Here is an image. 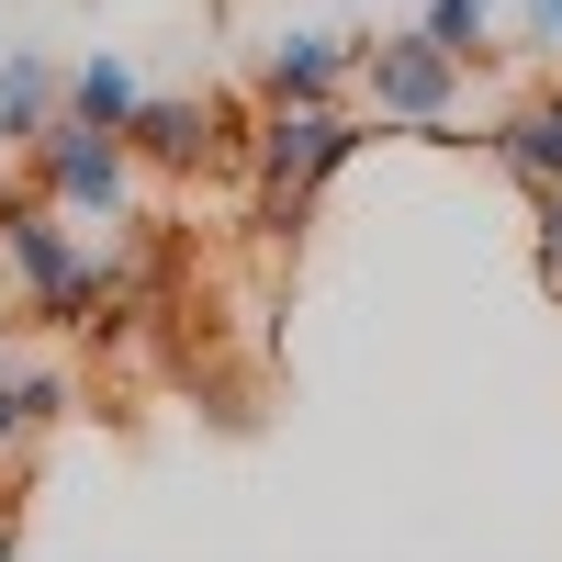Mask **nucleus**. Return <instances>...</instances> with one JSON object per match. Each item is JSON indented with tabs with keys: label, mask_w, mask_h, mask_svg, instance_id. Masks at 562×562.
Listing matches in <instances>:
<instances>
[{
	"label": "nucleus",
	"mask_w": 562,
	"mask_h": 562,
	"mask_svg": "<svg viewBox=\"0 0 562 562\" xmlns=\"http://www.w3.org/2000/svg\"><path fill=\"white\" fill-rule=\"evenodd\" d=\"M371 135H394V124H371L360 102H259V124H248V158H237V180H248V214L270 225V237H304V214H315V192L338 180Z\"/></svg>",
	"instance_id": "1"
},
{
	"label": "nucleus",
	"mask_w": 562,
	"mask_h": 562,
	"mask_svg": "<svg viewBox=\"0 0 562 562\" xmlns=\"http://www.w3.org/2000/svg\"><path fill=\"white\" fill-rule=\"evenodd\" d=\"M0 281H12V326H45V338H79L113 315V259L79 237V214L34 192L0 203Z\"/></svg>",
	"instance_id": "2"
},
{
	"label": "nucleus",
	"mask_w": 562,
	"mask_h": 562,
	"mask_svg": "<svg viewBox=\"0 0 562 562\" xmlns=\"http://www.w3.org/2000/svg\"><path fill=\"white\" fill-rule=\"evenodd\" d=\"M349 102H360L371 124L416 135V147H484V135H461V102H473V57H450V45H439L428 23L371 34V45H360Z\"/></svg>",
	"instance_id": "3"
},
{
	"label": "nucleus",
	"mask_w": 562,
	"mask_h": 562,
	"mask_svg": "<svg viewBox=\"0 0 562 562\" xmlns=\"http://www.w3.org/2000/svg\"><path fill=\"white\" fill-rule=\"evenodd\" d=\"M12 169H23L34 203H57V214H79V225H135V203H147L135 147H124V135H102V124H79V113H57Z\"/></svg>",
	"instance_id": "4"
},
{
	"label": "nucleus",
	"mask_w": 562,
	"mask_h": 562,
	"mask_svg": "<svg viewBox=\"0 0 562 562\" xmlns=\"http://www.w3.org/2000/svg\"><path fill=\"white\" fill-rule=\"evenodd\" d=\"M248 124H259V90H248V102H237V90H147L135 124H124V147H135L147 180H203L214 158L225 169L248 158Z\"/></svg>",
	"instance_id": "5"
},
{
	"label": "nucleus",
	"mask_w": 562,
	"mask_h": 562,
	"mask_svg": "<svg viewBox=\"0 0 562 562\" xmlns=\"http://www.w3.org/2000/svg\"><path fill=\"white\" fill-rule=\"evenodd\" d=\"M360 23H281L259 45V102H349L360 79Z\"/></svg>",
	"instance_id": "6"
},
{
	"label": "nucleus",
	"mask_w": 562,
	"mask_h": 562,
	"mask_svg": "<svg viewBox=\"0 0 562 562\" xmlns=\"http://www.w3.org/2000/svg\"><path fill=\"white\" fill-rule=\"evenodd\" d=\"M68 405H79L68 360H0V473H12V461H34L45 439H57V428H68Z\"/></svg>",
	"instance_id": "7"
},
{
	"label": "nucleus",
	"mask_w": 562,
	"mask_h": 562,
	"mask_svg": "<svg viewBox=\"0 0 562 562\" xmlns=\"http://www.w3.org/2000/svg\"><path fill=\"white\" fill-rule=\"evenodd\" d=\"M484 158L518 180H562V79H540V90H518V102H506L495 124H484Z\"/></svg>",
	"instance_id": "8"
},
{
	"label": "nucleus",
	"mask_w": 562,
	"mask_h": 562,
	"mask_svg": "<svg viewBox=\"0 0 562 562\" xmlns=\"http://www.w3.org/2000/svg\"><path fill=\"white\" fill-rule=\"evenodd\" d=\"M57 113H68V57H45V45H0V147L23 158Z\"/></svg>",
	"instance_id": "9"
},
{
	"label": "nucleus",
	"mask_w": 562,
	"mask_h": 562,
	"mask_svg": "<svg viewBox=\"0 0 562 562\" xmlns=\"http://www.w3.org/2000/svg\"><path fill=\"white\" fill-rule=\"evenodd\" d=\"M135 102H147V79H135L124 45H90V57H68V113H79V124L124 135V124H135Z\"/></svg>",
	"instance_id": "10"
},
{
	"label": "nucleus",
	"mask_w": 562,
	"mask_h": 562,
	"mask_svg": "<svg viewBox=\"0 0 562 562\" xmlns=\"http://www.w3.org/2000/svg\"><path fill=\"white\" fill-rule=\"evenodd\" d=\"M416 23H428L450 57H484V45H495V23H506V0H416Z\"/></svg>",
	"instance_id": "11"
},
{
	"label": "nucleus",
	"mask_w": 562,
	"mask_h": 562,
	"mask_svg": "<svg viewBox=\"0 0 562 562\" xmlns=\"http://www.w3.org/2000/svg\"><path fill=\"white\" fill-rule=\"evenodd\" d=\"M529 259H540V293H562V180H529Z\"/></svg>",
	"instance_id": "12"
},
{
	"label": "nucleus",
	"mask_w": 562,
	"mask_h": 562,
	"mask_svg": "<svg viewBox=\"0 0 562 562\" xmlns=\"http://www.w3.org/2000/svg\"><path fill=\"white\" fill-rule=\"evenodd\" d=\"M506 45H518V57H562V0H518V34H506Z\"/></svg>",
	"instance_id": "13"
},
{
	"label": "nucleus",
	"mask_w": 562,
	"mask_h": 562,
	"mask_svg": "<svg viewBox=\"0 0 562 562\" xmlns=\"http://www.w3.org/2000/svg\"><path fill=\"white\" fill-rule=\"evenodd\" d=\"M23 540V495H0V551H12Z\"/></svg>",
	"instance_id": "14"
},
{
	"label": "nucleus",
	"mask_w": 562,
	"mask_h": 562,
	"mask_svg": "<svg viewBox=\"0 0 562 562\" xmlns=\"http://www.w3.org/2000/svg\"><path fill=\"white\" fill-rule=\"evenodd\" d=\"M12 192H23V169H12V147H0V203H12Z\"/></svg>",
	"instance_id": "15"
}]
</instances>
